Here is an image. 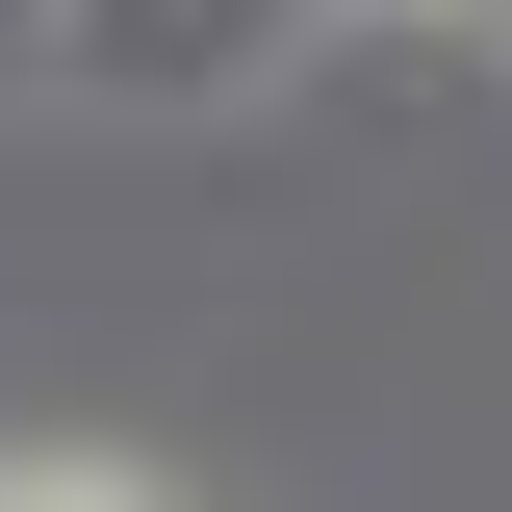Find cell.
Listing matches in <instances>:
<instances>
[{"label": "cell", "mask_w": 512, "mask_h": 512, "mask_svg": "<svg viewBox=\"0 0 512 512\" xmlns=\"http://www.w3.org/2000/svg\"><path fill=\"white\" fill-rule=\"evenodd\" d=\"M0 512H154L128 461H0Z\"/></svg>", "instance_id": "1"}]
</instances>
